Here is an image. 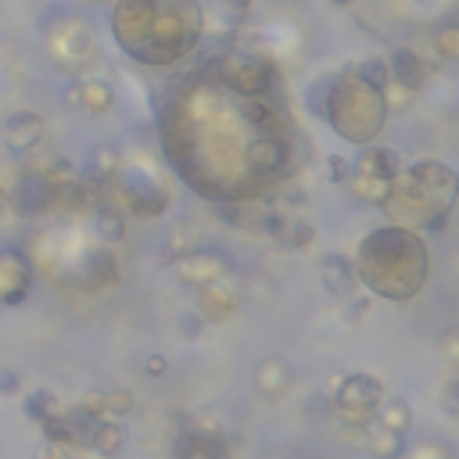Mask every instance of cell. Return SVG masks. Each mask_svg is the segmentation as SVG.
<instances>
[{
    "mask_svg": "<svg viewBox=\"0 0 459 459\" xmlns=\"http://www.w3.org/2000/svg\"><path fill=\"white\" fill-rule=\"evenodd\" d=\"M0 212H4V190H0Z\"/></svg>",
    "mask_w": 459,
    "mask_h": 459,
    "instance_id": "33",
    "label": "cell"
},
{
    "mask_svg": "<svg viewBox=\"0 0 459 459\" xmlns=\"http://www.w3.org/2000/svg\"><path fill=\"white\" fill-rule=\"evenodd\" d=\"M327 162H330V179H334V183H345V179L352 176V169H348V162H345V158H338V154H330Z\"/></svg>",
    "mask_w": 459,
    "mask_h": 459,
    "instance_id": "27",
    "label": "cell"
},
{
    "mask_svg": "<svg viewBox=\"0 0 459 459\" xmlns=\"http://www.w3.org/2000/svg\"><path fill=\"white\" fill-rule=\"evenodd\" d=\"M58 179L47 169H26L12 190V201L22 215H44L54 201H58Z\"/></svg>",
    "mask_w": 459,
    "mask_h": 459,
    "instance_id": "6",
    "label": "cell"
},
{
    "mask_svg": "<svg viewBox=\"0 0 459 459\" xmlns=\"http://www.w3.org/2000/svg\"><path fill=\"white\" fill-rule=\"evenodd\" d=\"M359 169V176H373V179H384V183H391L398 172H402V158L391 151V147H366L363 154H359V162H355Z\"/></svg>",
    "mask_w": 459,
    "mask_h": 459,
    "instance_id": "11",
    "label": "cell"
},
{
    "mask_svg": "<svg viewBox=\"0 0 459 459\" xmlns=\"http://www.w3.org/2000/svg\"><path fill=\"white\" fill-rule=\"evenodd\" d=\"M133 409V395L126 388H115V391H104L101 395V416L112 413V416H126Z\"/></svg>",
    "mask_w": 459,
    "mask_h": 459,
    "instance_id": "22",
    "label": "cell"
},
{
    "mask_svg": "<svg viewBox=\"0 0 459 459\" xmlns=\"http://www.w3.org/2000/svg\"><path fill=\"white\" fill-rule=\"evenodd\" d=\"M97 234H101L104 245H115V241L126 238V222H122V215L115 212V204H104V208L97 212Z\"/></svg>",
    "mask_w": 459,
    "mask_h": 459,
    "instance_id": "19",
    "label": "cell"
},
{
    "mask_svg": "<svg viewBox=\"0 0 459 459\" xmlns=\"http://www.w3.org/2000/svg\"><path fill=\"white\" fill-rule=\"evenodd\" d=\"M323 115L334 122V129L345 140L370 144L388 119V101L377 87H370L355 76H341V79H330Z\"/></svg>",
    "mask_w": 459,
    "mask_h": 459,
    "instance_id": "4",
    "label": "cell"
},
{
    "mask_svg": "<svg viewBox=\"0 0 459 459\" xmlns=\"http://www.w3.org/2000/svg\"><path fill=\"white\" fill-rule=\"evenodd\" d=\"M147 373L151 377H162L165 373V355H147Z\"/></svg>",
    "mask_w": 459,
    "mask_h": 459,
    "instance_id": "29",
    "label": "cell"
},
{
    "mask_svg": "<svg viewBox=\"0 0 459 459\" xmlns=\"http://www.w3.org/2000/svg\"><path fill=\"white\" fill-rule=\"evenodd\" d=\"M434 44H438V51H441L445 58H455V54H459V29H455V26L441 29V33L434 37Z\"/></svg>",
    "mask_w": 459,
    "mask_h": 459,
    "instance_id": "26",
    "label": "cell"
},
{
    "mask_svg": "<svg viewBox=\"0 0 459 459\" xmlns=\"http://www.w3.org/2000/svg\"><path fill=\"white\" fill-rule=\"evenodd\" d=\"M0 391H4V395H15V391H19V377H15L12 370L0 373Z\"/></svg>",
    "mask_w": 459,
    "mask_h": 459,
    "instance_id": "28",
    "label": "cell"
},
{
    "mask_svg": "<svg viewBox=\"0 0 459 459\" xmlns=\"http://www.w3.org/2000/svg\"><path fill=\"white\" fill-rule=\"evenodd\" d=\"M26 413L33 416V420H47L51 413H58V405H54V395L51 391H33L29 398H26Z\"/></svg>",
    "mask_w": 459,
    "mask_h": 459,
    "instance_id": "24",
    "label": "cell"
},
{
    "mask_svg": "<svg viewBox=\"0 0 459 459\" xmlns=\"http://www.w3.org/2000/svg\"><path fill=\"white\" fill-rule=\"evenodd\" d=\"M197 313L201 316H208V320H222V316H230L234 313V298L230 295H222V288H219V280H212V284H204L201 288V295H197Z\"/></svg>",
    "mask_w": 459,
    "mask_h": 459,
    "instance_id": "15",
    "label": "cell"
},
{
    "mask_svg": "<svg viewBox=\"0 0 459 459\" xmlns=\"http://www.w3.org/2000/svg\"><path fill=\"white\" fill-rule=\"evenodd\" d=\"M122 445H126V427L115 423V420H101L94 438H90V448H97L101 455H119Z\"/></svg>",
    "mask_w": 459,
    "mask_h": 459,
    "instance_id": "16",
    "label": "cell"
},
{
    "mask_svg": "<svg viewBox=\"0 0 459 459\" xmlns=\"http://www.w3.org/2000/svg\"><path fill=\"white\" fill-rule=\"evenodd\" d=\"M40 137H44V119H40L37 112H29V108L15 112V115L4 122V144H8L12 151H33V147L40 144Z\"/></svg>",
    "mask_w": 459,
    "mask_h": 459,
    "instance_id": "10",
    "label": "cell"
},
{
    "mask_svg": "<svg viewBox=\"0 0 459 459\" xmlns=\"http://www.w3.org/2000/svg\"><path fill=\"white\" fill-rule=\"evenodd\" d=\"M62 420H65V430H69V445H90V438L101 423V416L90 413L87 405H76V409L62 413Z\"/></svg>",
    "mask_w": 459,
    "mask_h": 459,
    "instance_id": "13",
    "label": "cell"
},
{
    "mask_svg": "<svg viewBox=\"0 0 459 459\" xmlns=\"http://www.w3.org/2000/svg\"><path fill=\"white\" fill-rule=\"evenodd\" d=\"M380 395H384L380 380H373V377H366V373H355V377H348V380L341 384V391H338V409H341L348 420L366 423V420H373V409L380 405Z\"/></svg>",
    "mask_w": 459,
    "mask_h": 459,
    "instance_id": "7",
    "label": "cell"
},
{
    "mask_svg": "<svg viewBox=\"0 0 459 459\" xmlns=\"http://www.w3.org/2000/svg\"><path fill=\"white\" fill-rule=\"evenodd\" d=\"M176 459H230V448L212 430H183L172 445Z\"/></svg>",
    "mask_w": 459,
    "mask_h": 459,
    "instance_id": "8",
    "label": "cell"
},
{
    "mask_svg": "<svg viewBox=\"0 0 459 459\" xmlns=\"http://www.w3.org/2000/svg\"><path fill=\"white\" fill-rule=\"evenodd\" d=\"M115 194L133 215H162L169 208V194L144 172H122L115 179Z\"/></svg>",
    "mask_w": 459,
    "mask_h": 459,
    "instance_id": "5",
    "label": "cell"
},
{
    "mask_svg": "<svg viewBox=\"0 0 459 459\" xmlns=\"http://www.w3.org/2000/svg\"><path fill=\"white\" fill-rule=\"evenodd\" d=\"M359 280L391 302L413 298L427 280V248L405 226H384L363 238L355 259Z\"/></svg>",
    "mask_w": 459,
    "mask_h": 459,
    "instance_id": "2",
    "label": "cell"
},
{
    "mask_svg": "<svg viewBox=\"0 0 459 459\" xmlns=\"http://www.w3.org/2000/svg\"><path fill=\"white\" fill-rule=\"evenodd\" d=\"M79 90H83V104H87L90 112H104V108H112V90H108L104 83H83Z\"/></svg>",
    "mask_w": 459,
    "mask_h": 459,
    "instance_id": "23",
    "label": "cell"
},
{
    "mask_svg": "<svg viewBox=\"0 0 459 459\" xmlns=\"http://www.w3.org/2000/svg\"><path fill=\"white\" fill-rule=\"evenodd\" d=\"M288 384H291V373H288L280 363H266V366H259V388H263L266 395H280Z\"/></svg>",
    "mask_w": 459,
    "mask_h": 459,
    "instance_id": "20",
    "label": "cell"
},
{
    "mask_svg": "<svg viewBox=\"0 0 459 459\" xmlns=\"http://www.w3.org/2000/svg\"><path fill=\"white\" fill-rule=\"evenodd\" d=\"M388 72H391V79H398L405 90H420L423 79H427V62H423L416 51L398 47V51L391 54V62H388Z\"/></svg>",
    "mask_w": 459,
    "mask_h": 459,
    "instance_id": "12",
    "label": "cell"
},
{
    "mask_svg": "<svg viewBox=\"0 0 459 459\" xmlns=\"http://www.w3.org/2000/svg\"><path fill=\"white\" fill-rule=\"evenodd\" d=\"M359 427L366 430V438H370V452H373L377 459H395V455L402 452V438H398V434H391V430H384L380 423L366 420V423H359Z\"/></svg>",
    "mask_w": 459,
    "mask_h": 459,
    "instance_id": "17",
    "label": "cell"
},
{
    "mask_svg": "<svg viewBox=\"0 0 459 459\" xmlns=\"http://www.w3.org/2000/svg\"><path fill=\"white\" fill-rule=\"evenodd\" d=\"M320 270H323V284H327L330 295H348L355 288V273L345 263V255H327Z\"/></svg>",
    "mask_w": 459,
    "mask_h": 459,
    "instance_id": "14",
    "label": "cell"
},
{
    "mask_svg": "<svg viewBox=\"0 0 459 459\" xmlns=\"http://www.w3.org/2000/svg\"><path fill=\"white\" fill-rule=\"evenodd\" d=\"M226 8H234V12H248V8H252V0H226Z\"/></svg>",
    "mask_w": 459,
    "mask_h": 459,
    "instance_id": "31",
    "label": "cell"
},
{
    "mask_svg": "<svg viewBox=\"0 0 459 459\" xmlns=\"http://www.w3.org/2000/svg\"><path fill=\"white\" fill-rule=\"evenodd\" d=\"M40 459H65V452H62V445H47V452Z\"/></svg>",
    "mask_w": 459,
    "mask_h": 459,
    "instance_id": "30",
    "label": "cell"
},
{
    "mask_svg": "<svg viewBox=\"0 0 459 459\" xmlns=\"http://www.w3.org/2000/svg\"><path fill=\"white\" fill-rule=\"evenodd\" d=\"M455 194V176L441 162H416L405 172L391 179L388 197L380 208L398 222V226H427V230H445L448 208Z\"/></svg>",
    "mask_w": 459,
    "mask_h": 459,
    "instance_id": "3",
    "label": "cell"
},
{
    "mask_svg": "<svg viewBox=\"0 0 459 459\" xmlns=\"http://www.w3.org/2000/svg\"><path fill=\"white\" fill-rule=\"evenodd\" d=\"M284 241L302 252V248H309V245L316 241V230H313L309 222H288V226H284Z\"/></svg>",
    "mask_w": 459,
    "mask_h": 459,
    "instance_id": "25",
    "label": "cell"
},
{
    "mask_svg": "<svg viewBox=\"0 0 459 459\" xmlns=\"http://www.w3.org/2000/svg\"><path fill=\"white\" fill-rule=\"evenodd\" d=\"M330 4H341L345 8V4H355V0H330Z\"/></svg>",
    "mask_w": 459,
    "mask_h": 459,
    "instance_id": "32",
    "label": "cell"
},
{
    "mask_svg": "<svg viewBox=\"0 0 459 459\" xmlns=\"http://www.w3.org/2000/svg\"><path fill=\"white\" fill-rule=\"evenodd\" d=\"M355 79H363V83H370V87L384 90V83L391 79L388 62H380V58H366V62H359V65H355Z\"/></svg>",
    "mask_w": 459,
    "mask_h": 459,
    "instance_id": "21",
    "label": "cell"
},
{
    "mask_svg": "<svg viewBox=\"0 0 459 459\" xmlns=\"http://www.w3.org/2000/svg\"><path fill=\"white\" fill-rule=\"evenodd\" d=\"M377 423H380L384 430H391V434H398V438H402V434L413 427V409H409V402H402V398H391V402L380 409Z\"/></svg>",
    "mask_w": 459,
    "mask_h": 459,
    "instance_id": "18",
    "label": "cell"
},
{
    "mask_svg": "<svg viewBox=\"0 0 459 459\" xmlns=\"http://www.w3.org/2000/svg\"><path fill=\"white\" fill-rule=\"evenodd\" d=\"M112 33L122 51L144 65H169L201 40L197 0H115Z\"/></svg>",
    "mask_w": 459,
    "mask_h": 459,
    "instance_id": "1",
    "label": "cell"
},
{
    "mask_svg": "<svg viewBox=\"0 0 459 459\" xmlns=\"http://www.w3.org/2000/svg\"><path fill=\"white\" fill-rule=\"evenodd\" d=\"M179 277L187 284H212V280H222V273L230 270V263L215 252H187L179 263H176Z\"/></svg>",
    "mask_w": 459,
    "mask_h": 459,
    "instance_id": "9",
    "label": "cell"
}]
</instances>
